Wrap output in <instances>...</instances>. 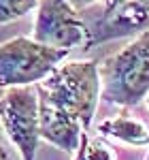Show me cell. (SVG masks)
<instances>
[{"label":"cell","instance_id":"cell-1","mask_svg":"<svg viewBox=\"0 0 149 160\" xmlns=\"http://www.w3.org/2000/svg\"><path fill=\"white\" fill-rule=\"evenodd\" d=\"M100 98L115 107H137L149 96V30L98 62Z\"/></svg>","mask_w":149,"mask_h":160},{"label":"cell","instance_id":"cell-2","mask_svg":"<svg viewBox=\"0 0 149 160\" xmlns=\"http://www.w3.org/2000/svg\"><path fill=\"white\" fill-rule=\"evenodd\" d=\"M58 107L74 115L83 130H89L100 102L98 60H70L58 64L47 79L36 83Z\"/></svg>","mask_w":149,"mask_h":160},{"label":"cell","instance_id":"cell-3","mask_svg":"<svg viewBox=\"0 0 149 160\" xmlns=\"http://www.w3.org/2000/svg\"><path fill=\"white\" fill-rule=\"evenodd\" d=\"M66 56V49L43 45L32 37L11 38L0 45V88L36 86Z\"/></svg>","mask_w":149,"mask_h":160},{"label":"cell","instance_id":"cell-4","mask_svg":"<svg viewBox=\"0 0 149 160\" xmlns=\"http://www.w3.org/2000/svg\"><path fill=\"white\" fill-rule=\"evenodd\" d=\"M0 126L22 160H36L41 141L36 86L0 88Z\"/></svg>","mask_w":149,"mask_h":160},{"label":"cell","instance_id":"cell-5","mask_svg":"<svg viewBox=\"0 0 149 160\" xmlns=\"http://www.w3.org/2000/svg\"><path fill=\"white\" fill-rule=\"evenodd\" d=\"M32 38L43 45L70 51L87 43V26L79 17V11L68 4V0H41Z\"/></svg>","mask_w":149,"mask_h":160},{"label":"cell","instance_id":"cell-6","mask_svg":"<svg viewBox=\"0 0 149 160\" xmlns=\"http://www.w3.org/2000/svg\"><path fill=\"white\" fill-rule=\"evenodd\" d=\"M149 30V0H128L115 11L104 13L92 28H87L85 47H96L115 38L137 37Z\"/></svg>","mask_w":149,"mask_h":160},{"label":"cell","instance_id":"cell-7","mask_svg":"<svg viewBox=\"0 0 149 160\" xmlns=\"http://www.w3.org/2000/svg\"><path fill=\"white\" fill-rule=\"evenodd\" d=\"M38 92V130H41V139L49 141L51 145H55L62 152L74 154L79 143H81V135L85 132L81 122L70 115L68 111L58 107L53 100L36 86Z\"/></svg>","mask_w":149,"mask_h":160},{"label":"cell","instance_id":"cell-8","mask_svg":"<svg viewBox=\"0 0 149 160\" xmlns=\"http://www.w3.org/2000/svg\"><path fill=\"white\" fill-rule=\"evenodd\" d=\"M98 132L100 137H109L132 148H149V124L132 118L130 113H119L102 120L98 124Z\"/></svg>","mask_w":149,"mask_h":160},{"label":"cell","instance_id":"cell-9","mask_svg":"<svg viewBox=\"0 0 149 160\" xmlns=\"http://www.w3.org/2000/svg\"><path fill=\"white\" fill-rule=\"evenodd\" d=\"M41 0H0V26H9L26 17L38 7Z\"/></svg>","mask_w":149,"mask_h":160},{"label":"cell","instance_id":"cell-10","mask_svg":"<svg viewBox=\"0 0 149 160\" xmlns=\"http://www.w3.org/2000/svg\"><path fill=\"white\" fill-rule=\"evenodd\" d=\"M87 158L89 160H119L117 152L104 137H94L87 141Z\"/></svg>","mask_w":149,"mask_h":160},{"label":"cell","instance_id":"cell-11","mask_svg":"<svg viewBox=\"0 0 149 160\" xmlns=\"http://www.w3.org/2000/svg\"><path fill=\"white\" fill-rule=\"evenodd\" d=\"M87 141H89V137H87V132H83V135H81V143H79V148L74 152L73 160H89L87 158Z\"/></svg>","mask_w":149,"mask_h":160},{"label":"cell","instance_id":"cell-12","mask_svg":"<svg viewBox=\"0 0 149 160\" xmlns=\"http://www.w3.org/2000/svg\"><path fill=\"white\" fill-rule=\"evenodd\" d=\"M96 0H68V4L73 7V9H77V11H83V9H87V7H92Z\"/></svg>","mask_w":149,"mask_h":160},{"label":"cell","instance_id":"cell-13","mask_svg":"<svg viewBox=\"0 0 149 160\" xmlns=\"http://www.w3.org/2000/svg\"><path fill=\"white\" fill-rule=\"evenodd\" d=\"M124 2H128V0H104V13H111V11H115L119 4H124ZM102 13V15H104Z\"/></svg>","mask_w":149,"mask_h":160},{"label":"cell","instance_id":"cell-14","mask_svg":"<svg viewBox=\"0 0 149 160\" xmlns=\"http://www.w3.org/2000/svg\"><path fill=\"white\" fill-rule=\"evenodd\" d=\"M0 160H13V158H11V154L7 152V148H4L2 143H0Z\"/></svg>","mask_w":149,"mask_h":160},{"label":"cell","instance_id":"cell-15","mask_svg":"<svg viewBox=\"0 0 149 160\" xmlns=\"http://www.w3.org/2000/svg\"><path fill=\"white\" fill-rule=\"evenodd\" d=\"M145 102H147V109H149V96H147V98H145Z\"/></svg>","mask_w":149,"mask_h":160},{"label":"cell","instance_id":"cell-16","mask_svg":"<svg viewBox=\"0 0 149 160\" xmlns=\"http://www.w3.org/2000/svg\"><path fill=\"white\" fill-rule=\"evenodd\" d=\"M145 160H149V154H147V158H145Z\"/></svg>","mask_w":149,"mask_h":160},{"label":"cell","instance_id":"cell-17","mask_svg":"<svg viewBox=\"0 0 149 160\" xmlns=\"http://www.w3.org/2000/svg\"><path fill=\"white\" fill-rule=\"evenodd\" d=\"M0 130H2V126H0Z\"/></svg>","mask_w":149,"mask_h":160}]
</instances>
